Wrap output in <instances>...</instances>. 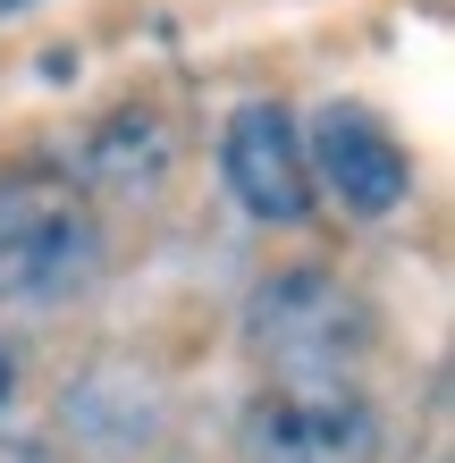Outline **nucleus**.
<instances>
[{
	"label": "nucleus",
	"mask_w": 455,
	"mask_h": 463,
	"mask_svg": "<svg viewBox=\"0 0 455 463\" xmlns=\"http://www.w3.org/2000/svg\"><path fill=\"white\" fill-rule=\"evenodd\" d=\"M253 463H380V413L355 379H270L245 404Z\"/></svg>",
	"instance_id": "obj_3"
},
{
	"label": "nucleus",
	"mask_w": 455,
	"mask_h": 463,
	"mask_svg": "<svg viewBox=\"0 0 455 463\" xmlns=\"http://www.w3.org/2000/svg\"><path fill=\"white\" fill-rule=\"evenodd\" d=\"M17 9H25V0H0V17H17Z\"/></svg>",
	"instance_id": "obj_10"
},
{
	"label": "nucleus",
	"mask_w": 455,
	"mask_h": 463,
	"mask_svg": "<svg viewBox=\"0 0 455 463\" xmlns=\"http://www.w3.org/2000/svg\"><path fill=\"white\" fill-rule=\"evenodd\" d=\"M245 345L270 363V379H346L371 345V312L329 269H279L245 304Z\"/></svg>",
	"instance_id": "obj_2"
},
{
	"label": "nucleus",
	"mask_w": 455,
	"mask_h": 463,
	"mask_svg": "<svg viewBox=\"0 0 455 463\" xmlns=\"http://www.w3.org/2000/svg\"><path fill=\"white\" fill-rule=\"evenodd\" d=\"M220 177L261 228H296L312 211V160H304V127L287 118V101H245V110L228 118Z\"/></svg>",
	"instance_id": "obj_5"
},
{
	"label": "nucleus",
	"mask_w": 455,
	"mask_h": 463,
	"mask_svg": "<svg viewBox=\"0 0 455 463\" xmlns=\"http://www.w3.org/2000/svg\"><path fill=\"white\" fill-rule=\"evenodd\" d=\"M101 228L60 177H9L0 185V295L34 312H60L93 287Z\"/></svg>",
	"instance_id": "obj_1"
},
{
	"label": "nucleus",
	"mask_w": 455,
	"mask_h": 463,
	"mask_svg": "<svg viewBox=\"0 0 455 463\" xmlns=\"http://www.w3.org/2000/svg\"><path fill=\"white\" fill-rule=\"evenodd\" d=\"M304 160L355 220H388V211H405V194H413V152L396 144L363 101H320L312 135H304Z\"/></svg>",
	"instance_id": "obj_4"
},
{
	"label": "nucleus",
	"mask_w": 455,
	"mask_h": 463,
	"mask_svg": "<svg viewBox=\"0 0 455 463\" xmlns=\"http://www.w3.org/2000/svg\"><path fill=\"white\" fill-rule=\"evenodd\" d=\"M68 421L85 430L93 447H144V430H152V388L144 379H127V371H85V379H68Z\"/></svg>",
	"instance_id": "obj_6"
},
{
	"label": "nucleus",
	"mask_w": 455,
	"mask_h": 463,
	"mask_svg": "<svg viewBox=\"0 0 455 463\" xmlns=\"http://www.w3.org/2000/svg\"><path fill=\"white\" fill-rule=\"evenodd\" d=\"M0 463H51L43 447H9V455H0Z\"/></svg>",
	"instance_id": "obj_9"
},
{
	"label": "nucleus",
	"mask_w": 455,
	"mask_h": 463,
	"mask_svg": "<svg viewBox=\"0 0 455 463\" xmlns=\"http://www.w3.org/2000/svg\"><path fill=\"white\" fill-rule=\"evenodd\" d=\"M85 177L110 185V194H152V185L169 177V127L144 118V110L110 118V127L85 144Z\"/></svg>",
	"instance_id": "obj_7"
},
{
	"label": "nucleus",
	"mask_w": 455,
	"mask_h": 463,
	"mask_svg": "<svg viewBox=\"0 0 455 463\" xmlns=\"http://www.w3.org/2000/svg\"><path fill=\"white\" fill-rule=\"evenodd\" d=\"M17 396V354H9V337H0V404Z\"/></svg>",
	"instance_id": "obj_8"
}]
</instances>
